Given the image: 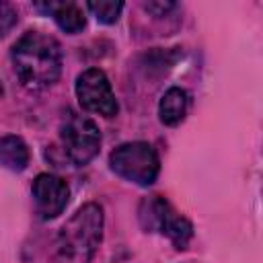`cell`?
Returning <instances> with one entry per match:
<instances>
[{"label": "cell", "instance_id": "cell-11", "mask_svg": "<svg viewBox=\"0 0 263 263\" xmlns=\"http://www.w3.org/2000/svg\"><path fill=\"white\" fill-rule=\"evenodd\" d=\"M88 10L97 16V21L111 25L119 18L121 10H123V2H115V0H99V2H88L86 4Z\"/></svg>", "mask_w": 263, "mask_h": 263}, {"label": "cell", "instance_id": "cell-12", "mask_svg": "<svg viewBox=\"0 0 263 263\" xmlns=\"http://www.w3.org/2000/svg\"><path fill=\"white\" fill-rule=\"evenodd\" d=\"M16 18H18V14H16V10L12 8V4L0 2V37L6 35V33L16 25Z\"/></svg>", "mask_w": 263, "mask_h": 263}, {"label": "cell", "instance_id": "cell-6", "mask_svg": "<svg viewBox=\"0 0 263 263\" xmlns=\"http://www.w3.org/2000/svg\"><path fill=\"white\" fill-rule=\"evenodd\" d=\"M68 197H70L68 185L55 175L43 173L33 181L35 210H37L39 218H43V220L58 218L64 212V208L68 205Z\"/></svg>", "mask_w": 263, "mask_h": 263}, {"label": "cell", "instance_id": "cell-10", "mask_svg": "<svg viewBox=\"0 0 263 263\" xmlns=\"http://www.w3.org/2000/svg\"><path fill=\"white\" fill-rule=\"evenodd\" d=\"M0 164L8 171H25L29 164V148L18 136L0 138Z\"/></svg>", "mask_w": 263, "mask_h": 263}, {"label": "cell", "instance_id": "cell-8", "mask_svg": "<svg viewBox=\"0 0 263 263\" xmlns=\"http://www.w3.org/2000/svg\"><path fill=\"white\" fill-rule=\"evenodd\" d=\"M35 8L47 10L55 18L58 27L66 33H78L86 25L82 8L76 6L74 2H47V4H35Z\"/></svg>", "mask_w": 263, "mask_h": 263}, {"label": "cell", "instance_id": "cell-9", "mask_svg": "<svg viewBox=\"0 0 263 263\" xmlns=\"http://www.w3.org/2000/svg\"><path fill=\"white\" fill-rule=\"evenodd\" d=\"M187 109H189V95L183 88L173 86L162 95L158 105V115L164 125H179L185 119Z\"/></svg>", "mask_w": 263, "mask_h": 263}, {"label": "cell", "instance_id": "cell-7", "mask_svg": "<svg viewBox=\"0 0 263 263\" xmlns=\"http://www.w3.org/2000/svg\"><path fill=\"white\" fill-rule=\"evenodd\" d=\"M175 216H177V212L160 195H152V197L144 199L138 210L140 224L146 232H162L164 234V230L168 228V224L173 222Z\"/></svg>", "mask_w": 263, "mask_h": 263}, {"label": "cell", "instance_id": "cell-13", "mask_svg": "<svg viewBox=\"0 0 263 263\" xmlns=\"http://www.w3.org/2000/svg\"><path fill=\"white\" fill-rule=\"evenodd\" d=\"M171 8H175V4H173V2H148V4H146V10H150V12L160 10V12L164 14V12H166V10H171Z\"/></svg>", "mask_w": 263, "mask_h": 263}, {"label": "cell", "instance_id": "cell-1", "mask_svg": "<svg viewBox=\"0 0 263 263\" xmlns=\"http://www.w3.org/2000/svg\"><path fill=\"white\" fill-rule=\"evenodd\" d=\"M12 64L18 80L33 90L45 88L60 78L62 51L53 37L27 31L12 47Z\"/></svg>", "mask_w": 263, "mask_h": 263}, {"label": "cell", "instance_id": "cell-3", "mask_svg": "<svg viewBox=\"0 0 263 263\" xmlns=\"http://www.w3.org/2000/svg\"><path fill=\"white\" fill-rule=\"evenodd\" d=\"M109 164L115 175L142 187L152 185L160 171L158 154L146 142H127L117 146L109 156Z\"/></svg>", "mask_w": 263, "mask_h": 263}, {"label": "cell", "instance_id": "cell-5", "mask_svg": "<svg viewBox=\"0 0 263 263\" xmlns=\"http://www.w3.org/2000/svg\"><path fill=\"white\" fill-rule=\"evenodd\" d=\"M76 97L82 109L90 113L103 117H113L117 113V101L111 90V84L105 72L99 68H88L76 78Z\"/></svg>", "mask_w": 263, "mask_h": 263}, {"label": "cell", "instance_id": "cell-2", "mask_svg": "<svg viewBox=\"0 0 263 263\" xmlns=\"http://www.w3.org/2000/svg\"><path fill=\"white\" fill-rule=\"evenodd\" d=\"M103 238V210L86 203L62 226L55 247L64 263H90Z\"/></svg>", "mask_w": 263, "mask_h": 263}, {"label": "cell", "instance_id": "cell-4", "mask_svg": "<svg viewBox=\"0 0 263 263\" xmlns=\"http://www.w3.org/2000/svg\"><path fill=\"white\" fill-rule=\"evenodd\" d=\"M101 144V132L97 123L82 115H70L62 125V146L74 164L82 166L95 158Z\"/></svg>", "mask_w": 263, "mask_h": 263}]
</instances>
